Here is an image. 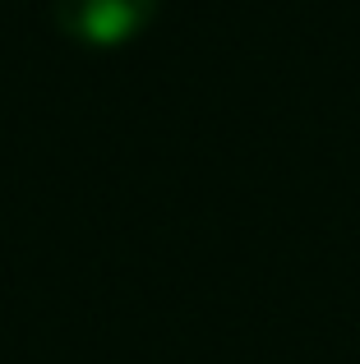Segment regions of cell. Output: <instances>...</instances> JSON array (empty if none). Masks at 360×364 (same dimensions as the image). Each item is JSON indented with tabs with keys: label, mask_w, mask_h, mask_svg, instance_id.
<instances>
[{
	"label": "cell",
	"mask_w": 360,
	"mask_h": 364,
	"mask_svg": "<svg viewBox=\"0 0 360 364\" xmlns=\"http://www.w3.org/2000/svg\"><path fill=\"white\" fill-rule=\"evenodd\" d=\"M162 0H51V23L83 51H120L153 28Z\"/></svg>",
	"instance_id": "obj_1"
}]
</instances>
